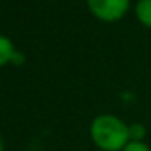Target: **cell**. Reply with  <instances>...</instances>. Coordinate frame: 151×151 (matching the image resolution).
<instances>
[{"label": "cell", "instance_id": "obj_4", "mask_svg": "<svg viewBox=\"0 0 151 151\" xmlns=\"http://www.w3.org/2000/svg\"><path fill=\"white\" fill-rule=\"evenodd\" d=\"M15 52H17V49H15L12 39L0 34V67L5 65V63H10Z\"/></svg>", "mask_w": 151, "mask_h": 151}, {"label": "cell", "instance_id": "obj_1", "mask_svg": "<svg viewBox=\"0 0 151 151\" xmlns=\"http://www.w3.org/2000/svg\"><path fill=\"white\" fill-rule=\"evenodd\" d=\"M93 143L102 151H122L130 141L128 125L112 114H101L89 125Z\"/></svg>", "mask_w": 151, "mask_h": 151}, {"label": "cell", "instance_id": "obj_7", "mask_svg": "<svg viewBox=\"0 0 151 151\" xmlns=\"http://www.w3.org/2000/svg\"><path fill=\"white\" fill-rule=\"evenodd\" d=\"M24 62V55L21 52H15L13 59H12V63H23Z\"/></svg>", "mask_w": 151, "mask_h": 151}, {"label": "cell", "instance_id": "obj_2", "mask_svg": "<svg viewBox=\"0 0 151 151\" xmlns=\"http://www.w3.org/2000/svg\"><path fill=\"white\" fill-rule=\"evenodd\" d=\"M88 8L101 21H119L130 7V0H86Z\"/></svg>", "mask_w": 151, "mask_h": 151}, {"label": "cell", "instance_id": "obj_3", "mask_svg": "<svg viewBox=\"0 0 151 151\" xmlns=\"http://www.w3.org/2000/svg\"><path fill=\"white\" fill-rule=\"evenodd\" d=\"M135 15L141 24L151 28V0H138L135 4Z\"/></svg>", "mask_w": 151, "mask_h": 151}, {"label": "cell", "instance_id": "obj_5", "mask_svg": "<svg viewBox=\"0 0 151 151\" xmlns=\"http://www.w3.org/2000/svg\"><path fill=\"white\" fill-rule=\"evenodd\" d=\"M128 133L132 141H143V138L146 137V125L141 122H133L128 125Z\"/></svg>", "mask_w": 151, "mask_h": 151}, {"label": "cell", "instance_id": "obj_6", "mask_svg": "<svg viewBox=\"0 0 151 151\" xmlns=\"http://www.w3.org/2000/svg\"><path fill=\"white\" fill-rule=\"evenodd\" d=\"M122 151H151V150L146 143H143V141H132L130 140L125 145V148Z\"/></svg>", "mask_w": 151, "mask_h": 151}, {"label": "cell", "instance_id": "obj_8", "mask_svg": "<svg viewBox=\"0 0 151 151\" xmlns=\"http://www.w3.org/2000/svg\"><path fill=\"white\" fill-rule=\"evenodd\" d=\"M0 151H4V140H2V135H0Z\"/></svg>", "mask_w": 151, "mask_h": 151}]
</instances>
